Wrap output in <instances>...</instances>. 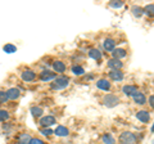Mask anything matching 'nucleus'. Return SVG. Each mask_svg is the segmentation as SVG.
Returning a JSON list of instances; mask_svg holds the SVG:
<instances>
[{
  "label": "nucleus",
  "mask_w": 154,
  "mask_h": 144,
  "mask_svg": "<svg viewBox=\"0 0 154 144\" xmlns=\"http://www.w3.org/2000/svg\"><path fill=\"white\" fill-rule=\"evenodd\" d=\"M68 85H69V77H67V76H59V77H55L53 80L50 88L53 90H62V89H66Z\"/></svg>",
  "instance_id": "f257e3e1"
},
{
  "label": "nucleus",
  "mask_w": 154,
  "mask_h": 144,
  "mask_svg": "<svg viewBox=\"0 0 154 144\" xmlns=\"http://www.w3.org/2000/svg\"><path fill=\"white\" fill-rule=\"evenodd\" d=\"M119 98L116 94H105L103 97V104L108 108H114L116 105H118Z\"/></svg>",
  "instance_id": "f03ea898"
},
{
  "label": "nucleus",
  "mask_w": 154,
  "mask_h": 144,
  "mask_svg": "<svg viewBox=\"0 0 154 144\" xmlns=\"http://www.w3.org/2000/svg\"><path fill=\"white\" fill-rule=\"evenodd\" d=\"M118 140H119V143H121V144H135V143H136V140H137V138L131 131H123L121 135H119Z\"/></svg>",
  "instance_id": "7ed1b4c3"
},
{
  "label": "nucleus",
  "mask_w": 154,
  "mask_h": 144,
  "mask_svg": "<svg viewBox=\"0 0 154 144\" xmlns=\"http://www.w3.org/2000/svg\"><path fill=\"white\" fill-rule=\"evenodd\" d=\"M57 118L53 114H46V116L40 118V125L42 127H50L51 125H55Z\"/></svg>",
  "instance_id": "20e7f679"
},
{
  "label": "nucleus",
  "mask_w": 154,
  "mask_h": 144,
  "mask_svg": "<svg viewBox=\"0 0 154 144\" xmlns=\"http://www.w3.org/2000/svg\"><path fill=\"white\" fill-rule=\"evenodd\" d=\"M21 79L23 81H26V83H31V81H33L36 79V74L32 70H25L21 74Z\"/></svg>",
  "instance_id": "39448f33"
},
{
  "label": "nucleus",
  "mask_w": 154,
  "mask_h": 144,
  "mask_svg": "<svg viewBox=\"0 0 154 144\" xmlns=\"http://www.w3.org/2000/svg\"><path fill=\"white\" fill-rule=\"evenodd\" d=\"M136 118L139 120V121L146 124V122H149L152 120V114L149 113L148 111H144V109H141V111H139L136 113Z\"/></svg>",
  "instance_id": "423d86ee"
},
{
  "label": "nucleus",
  "mask_w": 154,
  "mask_h": 144,
  "mask_svg": "<svg viewBox=\"0 0 154 144\" xmlns=\"http://www.w3.org/2000/svg\"><path fill=\"white\" fill-rule=\"evenodd\" d=\"M122 92H123L125 95H127V97H134V95L136 94L139 90H137V88H136L135 85H130V84H127V85H125L123 88H122Z\"/></svg>",
  "instance_id": "0eeeda50"
},
{
  "label": "nucleus",
  "mask_w": 154,
  "mask_h": 144,
  "mask_svg": "<svg viewBox=\"0 0 154 144\" xmlns=\"http://www.w3.org/2000/svg\"><path fill=\"white\" fill-rule=\"evenodd\" d=\"M55 77H57V74L54 71L46 70V71H42L40 74V80L41 81H50V80H54Z\"/></svg>",
  "instance_id": "6e6552de"
},
{
  "label": "nucleus",
  "mask_w": 154,
  "mask_h": 144,
  "mask_svg": "<svg viewBox=\"0 0 154 144\" xmlns=\"http://www.w3.org/2000/svg\"><path fill=\"white\" fill-rule=\"evenodd\" d=\"M109 77L113 81H122L125 75H123V72L121 70H110L109 71Z\"/></svg>",
  "instance_id": "1a4fd4ad"
},
{
  "label": "nucleus",
  "mask_w": 154,
  "mask_h": 144,
  "mask_svg": "<svg viewBox=\"0 0 154 144\" xmlns=\"http://www.w3.org/2000/svg\"><path fill=\"white\" fill-rule=\"evenodd\" d=\"M5 93H7L8 99H11V100H16L21 97V92H19L18 88H11V89H8Z\"/></svg>",
  "instance_id": "9d476101"
},
{
  "label": "nucleus",
  "mask_w": 154,
  "mask_h": 144,
  "mask_svg": "<svg viewBox=\"0 0 154 144\" xmlns=\"http://www.w3.org/2000/svg\"><path fill=\"white\" fill-rule=\"evenodd\" d=\"M96 86H98V89L100 90H104V92H108V90H110V83L107 80V79H99L98 81H96Z\"/></svg>",
  "instance_id": "9b49d317"
},
{
  "label": "nucleus",
  "mask_w": 154,
  "mask_h": 144,
  "mask_svg": "<svg viewBox=\"0 0 154 144\" xmlns=\"http://www.w3.org/2000/svg\"><path fill=\"white\" fill-rule=\"evenodd\" d=\"M53 68H54V72H57V74H63V72H66L67 67L64 64V62L55 61L54 63H53Z\"/></svg>",
  "instance_id": "f8f14e48"
},
{
  "label": "nucleus",
  "mask_w": 154,
  "mask_h": 144,
  "mask_svg": "<svg viewBox=\"0 0 154 144\" xmlns=\"http://www.w3.org/2000/svg\"><path fill=\"white\" fill-rule=\"evenodd\" d=\"M107 64H108V67L110 70H121L122 68V66H123V63L119 59H114V58H112V59H109L108 62H107Z\"/></svg>",
  "instance_id": "ddd939ff"
},
{
  "label": "nucleus",
  "mask_w": 154,
  "mask_h": 144,
  "mask_svg": "<svg viewBox=\"0 0 154 144\" xmlns=\"http://www.w3.org/2000/svg\"><path fill=\"white\" fill-rule=\"evenodd\" d=\"M54 134L57 136H68L69 130L66 126H63V125H59V126H57V129L54 130Z\"/></svg>",
  "instance_id": "4468645a"
},
{
  "label": "nucleus",
  "mask_w": 154,
  "mask_h": 144,
  "mask_svg": "<svg viewBox=\"0 0 154 144\" xmlns=\"http://www.w3.org/2000/svg\"><path fill=\"white\" fill-rule=\"evenodd\" d=\"M112 55H113L114 59H119V61H121V58H125V57L127 55V52H126V49L118 48V49H114L112 52Z\"/></svg>",
  "instance_id": "2eb2a0df"
},
{
  "label": "nucleus",
  "mask_w": 154,
  "mask_h": 144,
  "mask_svg": "<svg viewBox=\"0 0 154 144\" xmlns=\"http://www.w3.org/2000/svg\"><path fill=\"white\" fill-rule=\"evenodd\" d=\"M103 46H104V49L107 52H113L116 49V41L113 39H110V37H108V39L104 40Z\"/></svg>",
  "instance_id": "dca6fc26"
},
{
  "label": "nucleus",
  "mask_w": 154,
  "mask_h": 144,
  "mask_svg": "<svg viewBox=\"0 0 154 144\" xmlns=\"http://www.w3.org/2000/svg\"><path fill=\"white\" fill-rule=\"evenodd\" d=\"M134 100H135V103L136 104H139V105H144L146 103V98H145V95H144L143 93H140V92H137L136 94L134 95Z\"/></svg>",
  "instance_id": "f3484780"
},
{
  "label": "nucleus",
  "mask_w": 154,
  "mask_h": 144,
  "mask_svg": "<svg viewBox=\"0 0 154 144\" xmlns=\"http://www.w3.org/2000/svg\"><path fill=\"white\" fill-rule=\"evenodd\" d=\"M89 57L95 59V61H100L103 55H102V52L99 49H91V50H89Z\"/></svg>",
  "instance_id": "a211bd4d"
},
{
  "label": "nucleus",
  "mask_w": 154,
  "mask_h": 144,
  "mask_svg": "<svg viewBox=\"0 0 154 144\" xmlns=\"http://www.w3.org/2000/svg\"><path fill=\"white\" fill-rule=\"evenodd\" d=\"M31 114L35 118H38V117H41L42 114H44V109H42L41 107H38V105H35V107L31 108Z\"/></svg>",
  "instance_id": "6ab92c4d"
},
{
  "label": "nucleus",
  "mask_w": 154,
  "mask_h": 144,
  "mask_svg": "<svg viewBox=\"0 0 154 144\" xmlns=\"http://www.w3.org/2000/svg\"><path fill=\"white\" fill-rule=\"evenodd\" d=\"M131 13H132V16H134V17H136V18H140L143 14H144L143 8H141V7H139V5H134V7L131 8Z\"/></svg>",
  "instance_id": "aec40b11"
},
{
  "label": "nucleus",
  "mask_w": 154,
  "mask_h": 144,
  "mask_svg": "<svg viewBox=\"0 0 154 144\" xmlns=\"http://www.w3.org/2000/svg\"><path fill=\"white\" fill-rule=\"evenodd\" d=\"M31 140V136L28 135V134H21V135L18 136V144H28Z\"/></svg>",
  "instance_id": "412c9836"
},
{
  "label": "nucleus",
  "mask_w": 154,
  "mask_h": 144,
  "mask_svg": "<svg viewBox=\"0 0 154 144\" xmlns=\"http://www.w3.org/2000/svg\"><path fill=\"white\" fill-rule=\"evenodd\" d=\"M102 139H103L104 144H116V139L113 138L112 134H104Z\"/></svg>",
  "instance_id": "4be33fe9"
},
{
  "label": "nucleus",
  "mask_w": 154,
  "mask_h": 144,
  "mask_svg": "<svg viewBox=\"0 0 154 144\" xmlns=\"http://www.w3.org/2000/svg\"><path fill=\"white\" fill-rule=\"evenodd\" d=\"M72 72H73L76 76H81V75L85 74V70H84L81 66H76V64H75L73 67H72Z\"/></svg>",
  "instance_id": "5701e85b"
},
{
  "label": "nucleus",
  "mask_w": 154,
  "mask_h": 144,
  "mask_svg": "<svg viewBox=\"0 0 154 144\" xmlns=\"http://www.w3.org/2000/svg\"><path fill=\"white\" fill-rule=\"evenodd\" d=\"M9 117H11V114H9L8 111H5V109H0V122L7 121V120H9Z\"/></svg>",
  "instance_id": "b1692460"
},
{
  "label": "nucleus",
  "mask_w": 154,
  "mask_h": 144,
  "mask_svg": "<svg viewBox=\"0 0 154 144\" xmlns=\"http://www.w3.org/2000/svg\"><path fill=\"white\" fill-rule=\"evenodd\" d=\"M153 11H154V5L153 4H149V5H146L145 8L143 9V12L145 13V14H148V16H153Z\"/></svg>",
  "instance_id": "393cba45"
},
{
  "label": "nucleus",
  "mask_w": 154,
  "mask_h": 144,
  "mask_svg": "<svg viewBox=\"0 0 154 144\" xmlns=\"http://www.w3.org/2000/svg\"><path fill=\"white\" fill-rule=\"evenodd\" d=\"M7 100H8L7 93L4 92V90H0V104H4V103H7Z\"/></svg>",
  "instance_id": "a878e982"
},
{
  "label": "nucleus",
  "mask_w": 154,
  "mask_h": 144,
  "mask_svg": "<svg viewBox=\"0 0 154 144\" xmlns=\"http://www.w3.org/2000/svg\"><path fill=\"white\" fill-rule=\"evenodd\" d=\"M123 4H125V2H117V0H113V2L109 3V5L112 8H121V7H123Z\"/></svg>",
  "instance_id": "bb28decb"
},
{
  "label": "nucleus",
  "mask_w": 154,
  "mask_h": 144,
  "mask_svg": "<svg viewBox=\"0 0 154 144\" xmlns=\"http://www.w3.org/2000/svg\"><path fill=\"white\" fill-rule=\"evenodd\" d=\"M28 144H46V143L42 142L41 139H38V138H31V140Z\"/></svg>",
  "instance_id": "cd10ccee"
},
{
  "label": "nucleus",
  "mask_w": 154,
  "mask_h": 144,
  "mask_svg": "<svg viewBox=\"0 0 154 144\" xmlns=\"http://www.w3.org/2000/svg\"><path fill=\"white\" fill-rule=\"evenodd\" d=\"M4 50H5L7 53H13V52L17 50V48L14 45H5V46H4Z\"/></svg>",
  "instance_id": "c85d7f7f"
},
{
  "label": "nucleus",
  "mask_w": 154,
  "mask_h": 144,
  "mask_svg": "<svg viewBox=\"0 0 154 144\" xmlns=\"http://www.w3.org/2000/svg\"><path fill=\"white\" fill-rule=\"evenodd\" d=\"M41 133H42V135H46V136H50L51 134H53V131L50 130V129H46V130H42Z\"/></svg>",
  "instance_id": "c756f323"
},
{
  "label": "nucleus",
  "mask_w": 154,
  "mask_h": 144,
  "mask_svg": "<svg viewBox=\"0 0 154 144\" xmlns=\"http://www.w3.org/2000/svg\"><path fill=\"white\" fill-rule=\"evenodd\" d=\"M153 102H154V97L153 95H150V97H149V104H150V107H153Z\"/></svg>",
  "instance_id": "7c9ffc66"
}]
</instances>
